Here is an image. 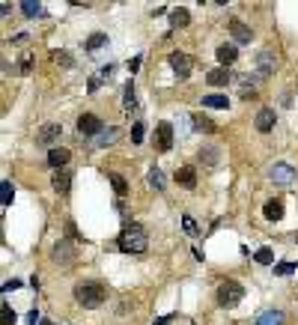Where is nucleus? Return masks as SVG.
<instances>
[{
    "label": "nucleus",
    "instance_id": "obj_15",
    "mask_svg": "<svg viewBox=\"0 0 298 325\" xmlns=\"http://www.w3.org/2000/svg\"><path fill=\"white\" fill-rule=\"evenodd\" d=\"M173 179L182 188H197V173H194V167H179V170L173 173Z\"/></svg>",
    "mask_w": 298,
    "mask_h": 325
},
{
    "label": "nucleus",
    "instance_id": "obj_35",
    "mask_svg": "<svg viewBox=\"0 0 298 325\" xmlns=\"http://www.w3.org/2000/svg\"><path fill=\"white\" fill-rule=\"evenodd\" d=\"M54 60H57L60 66H72V57H69V51H54Z\"/></svg>",
    "mask_w": 298,
    "mask_h": 325
},
{
    "label": "nucleus",
    "instance_id": "obj_43",
    "mask_svg": "<svg viewBox=\"0 0 298 325\" xmlns=\"http://www.w3.org/2000/svg\"><path fill=\"white\" fill-rule=\"evenodd\" d=\"M42 325H54V322H48V319H42Z\"/></svg>",
    "mask_w": 298,
    "mask_h": 325
},
{
    "label": "nucleus",
    "instance_id": "obj_41",
    "mask_svg": "<svg viewBox=\"0 0 298 325\" xmlns=\"http://www.w3.org/2000/svg\"><path fill=\"white\" fill-rule=\"evenodd\" d=\"M99 86H102V75H99V78H93V81H89V93H96V90H99Z\"/></svg>",
    "mask_w": 298,
    "mask_h": 325
},
{
    "label": "nucleus",
    "instance_id": "obj_16",
    "mask_svg": "<svg viewBox=\"0 0 298 325\" xmlns=\"http://www.w3.org/2000/svg\"><path fill=\"white\" fill-rule=\"evenodd\" d=\"M206 81H209L212 86H227L230 81H233V75H230V69H212L209 75H206Z\"/></svg>",
    "mask_w": 298,
    "mask_h": 325
},
{
    "label": "nucleus",
    "instance_id": "obj_11",
    "mask_svg": "<svg viewBox=\"0 0 298 325\" xmlns=\"http://www.w3.org/2000/svg\"><path fill=\"white\" fill-rule=\"evenodd\" d=\"M292 167L289 164H283V161H278V164H271L268 167V176H271V182H278V185H286V182H292Z\"/></svg>",
    "mask_w": 298,
    "mask_h": 325
},
{
    "label": "nucleus",
    "instance_id": "obj_24",
    "mask_svg": "<svg viewBox=\"0 0 298 325\" xmlns=\"http://www.w3.org/2000/svg\"><path fill=\"white\" fill-rule=\"evenodd\" d=\"M200 161H203V164H209V167H215V164L221 161V155H218L215 146H203V149H200Z\"/></svg>",
    "mask_w": 298,
    "mask_h": 325
},
{
    "label": "nucleus",
    "instance_id": "obj_9",
    "mask_svg": "<svg viewBox=\"0 0 298 325\" xmlns=\"http://www.w3.org/2000/svg\"><path fill=\"white\" fill-rule=\"evenodd\" d=\"M51 185H54V191H57L60 197H66V194L72 191V170H66V167H63V170H57L51 176Z\"/></svg>",
    "mask_w": 298,
    "mask_h": 325
},
{
    "label": "nucleus",
    "instance_id": "obj_20",
    "mask_svg": "<svg viewBox=\"0 0 298 325\" xmlns=\"http://www.w3.org/2000/svg\"><path fill=\"white\" fill-rule=\"evenodd\" d=\"M257 325H283V313L281 310H263L257 316Z\"/></svg>",
    "mask_w": 298,
    "mask_h": 325
},
{
    "label": "nucleus",
    "instance_id": "obj_36",
    "mask_svg": "<svg viewBox=\"0 0 298 325\" xmlns=\"http://www.w3.org/2000/svg\"><path fill=\"white\" fill-rule=\"evenodd\" d=\"M182 227H185V233H191V236L197 233V224H194L191 215H182Z\"/></svg>",
    "mask_w": 298,
    "mask_h": 325
},
{
    "label": "nucleus",
    "instance_id": "obj_39",
    "mask_svg": "<svg viewBox=\"0 0 298 325\" xmlns=\"http://www.w3.org/2000/svg\"><path fill=\"white\" fill-rule=\"evenodd\" d=\"M173 319H176V313H167V316H161V319H155L152 325H170Z\"/></svg>",
    "mask_w": 298,
    "mask_h": 325
},
{
    "label": "nucleus",
    "instance_id": "obj_5",
    "mask_svg": "<svg viewBox=\"0 0 298 325\" xmlns=\"http://www.w3.org/2000/svg\"><path fill=\"white\" fill-rule=\"evenodd\" d=\"M155 149L158 153H170L173 149V125L170 122H158L155 125Z\"/></svg>",
    "mask_w": 298,
    "mask_h": 325
},
{
    "label": "nucleus",
    "instance_id": "obj_34",
    "mask_svg": "<svg viewBox=\"0 0 298 325\" xmlns=\"http://www.w3.org/2000/svg\"><path fill=\"white\" fill-rule=\"evenodd\" d=\"M295 269H298L295 263H278V266H274V274H281L283 277V274H292Z\"/></svg>",
    "mask_w": 298,
    "mask_h": 325
},
{
    "label": "nucleus",
    "instance_id": "obj_38",
    "mask_svg": "<svg viewBox=\"0 0 298 325\" xmlns=\"http://www.w3.org/2000/svg\"><path fill=\"white\" fill-rule=\"evenodd\" d=\"M30 69H33V60H30V54H24V57H21V72L27 75Z\"/></svg>",
    "mask_w": 298,
    "mask_h": 325
},
{
    "label": "nucleus",
    "instance_id": "obj_37",
    "mask_svg": "<svg viewBox=\"0 0 298 325\" xmlns=\"http://www.w3.org/2000/svg\"><path fill=\"white\" fill-rule=\"evenodd\" d=\"M39 322H42V313H39V310H30V313H27V325H39Z\"/></svg>",
    "mask_w": 298,
    "mask_h": 325
},
{
    "label": "nucleus",
    "instance_id": "obj_14",
    "mask_svg": "<svg viewBox=\"0 0 298 325\" xmlns=\"http://www.w3.org/2000/svg\"><path fill=\"white\" fill-rule=\"evenodd\" d=\"M60 135H63V125H57V122H48V125H45V128L36 135V140H39L42 146H48V143H54V140H57Z\"/></svg>",
    "mask_w": 298,
    "mask_h": 325
},
{
    "label": "nucleus",
    "instance_id": "obj_12",
    "mask_svg": "<svg viewBox=\"0 0 298 325\" xmlns=\"http://www.w3.org/2000/svg\"><path fill=\"white\" fill-rule=\"evenodd\" d=\"M274 66H278V60H274V54L271 51H260L257 54V72H260V78L274 75Z\"/></svg>",
    "mask_w": 298,
    "mask_h": 325
},
{
    "label": "nucleus",
    "instance_id": "obj_13",
    "mask_svg": "<svg viewBox=\"0 0 298 325\" xmlns=\"http://www.w3.org/2000/svg\"><path fill=\"white\" fill-rule=\"evenodd\" d=\"M48 164H51L54 170H63V167L69 164V149H63V146H51V149H48Z\"/></svg>",
    "mask_w": 298,
    "mask_h": 325
},
{
    "label": "nucleus",
    "instance_id": "obj_26",
    "mask_svg": "<svg viewBox=\"0 0 298 325\" xmlns=\"http://www.w3.org/2000/svg\"><path fill=\"white\" fill-rule=\"evenodd\" d=\"M12 197H15V188H12V182H9V179H3V182H0V203L9 206V203H12Z\"/></svg>",
    "mask_w": 298,
    "mask_h": 325
},
{
    "label": "nucleus",
    "instance_id": "obj_31",
    "mask_svg": "<svg viewBox=\"0 0 298 325\" xmlns=\"http://www.w3.org/2000/svg\"><path fill=\"white\" fill-rule=\"evenodd\" d=\"M146 179H149V185H152L155 191H164V176H161L158 167H149V176H146Z\"/></svg>",
    "mask_w": 298,
    "mask_h": 325
},
{
    "label": "nucleus",
    "instance_id": "obj_27",
    "mask_svg": "<svg viewBox=\"0 0 298 325\" xmlns=\"http://www.w3.org/2000/svg\"><path fill=\"white\" fill-rule=\"evenodd\" d=\"M113 137H117V128H102L99 135L93 137V146H105V143H110Z\"/></svg>",
    "mask_w": 298,
    "mask_h": 325
},
{
    "label": "nucleus",
    "instance_id": "obj_17",
    "mask_svg": "<svg viewBox=\"0 0 298 325\" xmlns=\"http://www.w3.org/2000/svg\"><path fill=\"white\" fill-rule=\"evenodd\" d=\"M263 215H265V221H281L283 218V203L281 200H268V203L263 206Z\"/></svg>",
    "mask_w": 298,
    "mask_h": 325
},
{
    "label": "nucleus",
    "instance_id": "obj_2",
    "mask_svg": "<svg viewBox=\"0 0 298 325\" xmlns=\"http://www.w3.org/2000/svg\"><path fill=\"white\" fill-rule=\"evenodd\" d=\"M105 287L99 284V280H81L78 287H75V301L81 305V308H99L102 301H105Z\"/></svg>",
    "mask_w": 298,
    "mask_h": 325
},
{
    "label": "nucleus",
    "instance_id": "obj_30",
    "mask_svg": "<svg viewBox=\"0 0 298 325\" xmlns=\"http://www.w3.org/2000/svg\"><path fill=\"white\" fill-rule=\"evenodd\" d=\"M254 259H257L260 266H274V254H271V248H260V251L254 254Z\"/></svg>",
    "mask_w": 298,
    "mask_h": 325
},
{
    "label": "nucleus",
    "instance_id": "obj_32",
    "mask_svg": "<svg viewBox=\"0 0 298 325\" xmlns=\"http://www.w3.org/2000/svg\"><path fill=\"white\" fill-rule=\"evenodd\" d=\"M0 322H3V325H15V310L9 308L6 301L0 305Z\"/></svg>",
    "mask_w": 298,
    "mask_h": 325
},
{
    "label": "nucleus",
    "instance_id": "obj_21",
    "mask_svg": "<svg viewBox=\"0 0 298 325\" xmlns=\"http://www.w3.org/2000/svg\"><path fill=\"white\" fill-rule=\"evenodd\" d=\"M188 24H191V15H188L185 9H173V12H170V27H173V30H182V27H188Z\"/></svg>",
    "mask_w": 298,
    "mask_h": 325
},
{
    "label": "nucleus",
    "instance_id": "obj_18",
    "mask_svg": "<svg viewBox=\"0 0 298 325\" xmlns=\"http://www.w3.org/2000/svg\"><path fill=\"white\" fill-rule=\"evenodd\" d=\"M218 63H221V66L227 69L230 63H233V60H236V57H239V51H236V45H218Z\"/></svg>",
    "mask_w": 298,
    "mask_h": 325
},
{
    "label": "nucleus",
    "instance_id": "obj_28",
    "mask_svg": "<svg viewBox=\"0 0 298 325\" xmlns=\"http://www.w3.org/2000/svg\"><path fill=\"white\" fill-rule=\"evenodd\" d=\"M105 42H107V33H93V36L87 39V51H89V54L99 51V48H102Z\"/></svg>",
    "mask_w": 298,
    "mask_h": 325
},
{
    "label": "nucleus",
    "instance_id": "obj_42",
    "mask_svg": "<svg viewBox=\"0 0 298 325\" xmlns=\"http://www.w3.org/2000/svg\"><path fill=\"white\" fill-rule=\"evenodd\" d=\"M128 69H131V72H137V69H141V57H134V60H128Z\"/></svg>",
    "mask_w": 298,
    "mask_h": 325
},
{
    "label": "nucleus",
    "instance_id": "obj_22",
    "mask_svg": "<svg viewBox=\"0 0 298 325\" xmlns=\"http://www.w3.org/2000/svg\"><path fill=\"white\" fill-rule=\"evenodd\" d=\"M203 107H230V99L221 93H212V96H203Z\"/></svg>",
    "mask_w": 298,
    "mask_h": 325
},
{
    "label": "nucleus",
    "instance_id": "obj_4",
    "mask_svg": "<svg viewBox=\"0 0 298 325\" xmlns=\"http://www.w3.org/2000/svg\"><path fill=\"white\" fill-rule=\"evenodd\" d=\"M167 63H170V69L176 72V78H179V81H185V78L191 75V69H194V60L185 51H170Z\"/></svg>",
    "mask_w": 298,
    "mask_h": 325
},
{
    "label": "nucleus",
    "instance_id": "obj_25",
    "mask_svg": "<svg viewBox=\"0 0 298 325\" xmlns=\"http://www.w3.org/2000/svg\"><path fill=\"white\" fill-rule=\"evenodd\" d=\"M191 122H194V128H197V132H215V122H212L209 117H203V114H194Z\"/></svg>",
    "mask_w": 298,
    "mask_h": 325
},
{
    "label": "nucleus",
    "instance_id": "obj_1",
    "mask_svg": "<svg viewBox=\"0 0 298 325\" xmlns=\"http://www.w3.org/2000/svg\"><path fill=\"white\" fill-rule=\"evenodd\" d=\"M117 245H120V251H123V254H143V251H146V245H149V236H146V230H143L141 224L125 221L123 224V233H120V239H117Z\"/></svg>",
    "mask_w": 298,
    "mask_h": 325
},
{
    "label": "nucleus",
    "instance_id": "obj_33",
    "mask_svg": "<svg viewBox=\"0 0 298 325\" xmlns=\"http://www.w3.org/2000/svg\"><path fill=\"white\" fill-rule=\"evenodd\" d=\"M143 135H146L143 122H134V125H131V140H134V143H143Z\"/></svg>",
    "mask_w": 298,
    "mask_h": 325
},
{
    "label": "nucleus",
    "instance_id": "obj_29",
    "mask_svg": "<svg viewBox=\"0 0 298 325\" xmlns=\"http://www.w3.org/2000/svg\"><path fill=\"white\" fill-rule=\"evenodd\" d=\"M123 104L128 107V111L137 104V96H134V84H131V81H128V84H125V90H123Z\"/></svg>",
    "mask_w": 298,
    "mask_h": 325
},
{
    "label": "nucleus",
    "instance_id": "obj_3",
    "mask_svg": "<svg viewBox=\"0 0 298 325\" xmlns=\"http://www.w3.org/2000/svg\"><path fill=\"white\" fill-rule=\"evenodd\" d=\"M242 295H245V287H242L239 280H224V284L218 287V305H221V308H236V305L242 301Z\"/></svg>",
    "mask_w": 298,
    "mask_h": 325
},
{
    "label": "nucleus",
    "instance_id": "obj_8",
    "mask_svg": "<svg viewBox=\"0 0 298 325\" xmlns=\"http://www.w3.org/2000/svg\"><path fill=\"white\" fill-rule=\"evenodd\" d=\"M51 257L57 259V263H75V245L72 242H66V239H60L57 245H54V251H51Z\"/></svg>",
    "mask_w": 298,
    "mask_h": 325
},
{
    "label": "nucleus",
    "instance_id": "obj_19",
    "mask_svg": "<svg viewBox=\"0 0 298 325\" xmlns=\"http://www.w3.org/2000/svg\"><path fill=\"white\" fill-rule=\"evenodd\" d=\"M18 6H21V12H24L27 18H39V15H45V9H42V3H39V0H21Z\"/></svg>",
    "mask_w": 298,
    "mask_h": 325
},
{
    "label": "nucleus",
    "instance_id": "obj_6",
    "mask_svg": "<svg viewBox=\"0 0 298 325\" xmlns=\"http://www.w3.org/2000/svg\"><path fill=\"white\" fill-rule=\"evenodd\" d=\"M102 128H105V125H102V120H99L96 114H81V117H78V132L84 137H96Z\"/></svg>",
    "mask_w": 298,
    "mask_h": 325
},
{
    "label": "nucleus",
    "instance_id": "obj_40",
    "mask_svg": "<svg viewBox=\"0 0 298 325\" xmlns=\"http://www.w3.org/2000/svg\"><path fill=\"white\" fill-rule=\"evenodd\" d=\"M18 287H21V280H6V284H3V292H12V290H18Z\"/></svg>",
    "mask_w": 298,
    "mask_h": 325
},
{
    "label": "nucleus",
    "instance_id": "obj_23",
    "mask_svg": "<svg viewBox=\"0 0 298 325\" xmlns=\"http://www.w3.org/2000/svg\"><path fill=\"white\" fill-rule=\"evenodd\" d=\"M107 179H110V185L117 191V197H125V194H128V182H125L120 173H107Z\"/></svg>",
    "mask_w": 298,
    "mask_h": 325
},
{
    "label": "nucleus",
    "instance_id": "obj_7",
    "mask_svg": "<svg viewBox=\"0 0 298 325\" xmlns=\"http://www.w3.org/2000/svg\"><path fill=\"white\" fill-rule=\"evenodd\" d=\"M230 33H233V39H236L239 45H247V42L254 39V30L247 27L245 21H239V18H230Z\"/></svg>",
    "mask_w": 298,
    "mask_h": 325
},
{
    "label": "nucleus",
    "instance_id": "obj_10",
    "mask_svg": "<svg viewBox=\"0 0 298 325\" xmlns=\"http://www.w3.org/2000/svg\"><path fill=\"white\" fill-rule=\"evenodd\" d=\"M274 122H278V114H274V107H263L260 114H257V120H254V125H257V132H271L274 128Z\"/></svg>",
    "mask_w": 298,
    "mask_h": 325
}]
</instances>
